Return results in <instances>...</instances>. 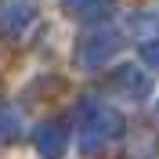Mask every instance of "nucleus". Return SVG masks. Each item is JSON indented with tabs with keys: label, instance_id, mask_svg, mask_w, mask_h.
I'll use <instances>...</instances> for the list:
<instances>
[{
	"label": "nucleus",
	"instance_id": "obj_1",
	"mask_svg": "<svg viewBox=\"0 0 159 159\" xmlns=\"http://www.w3.org/2000/svg\"><path fill=\"white\" fill-rule=\"evenodd\" d=\"M112 51H116V36L101 29V33H94V36H87L80 43V61H83V65H101Z\"/></svg>",
	"mask_w": 159,
	"mask_h": 159
},
{
	"label": "nucleus",
	"instance_id": "obj_4",
	"mask_svg": "<svg viewBox=\"0 0 159 159\" xmlns=\"http://www.w3.org/2000/svg\"><path fill=\"white\" fill-rule=\"evenodd\" d=\"M119 80H123V83H127L130 90H145V87H148V80L141 76V69H134V65H127V69H119Z\"/></svg>",
	"mask_w": 159,
	"mask_h": 159
},
{
	"label": "nucleus",
	"instance_id": "obj_2",
	"mask_svg": "<svg viewBox=\"0 0 159 159\" xmlns=\"http://www.w3.org/2000/svg\"><path fill=\"white\" fill-rule=\"evenodd\" d=\"M29 15H33V7L29 4H7V7H4V29L7 33H15V29H22V25H25V22H29Z\"/></svg>",
	"mask_w": 159,
	"mask_h": 159
},
{
	"label": "nucleus",
	"instance_id": "obj_3",
	"mask_svg": "<svg viewBox=\"0 0 159 159\" xmlns=\"http://www.w3.org/2000/svg\"><path fill=\"white\" fill-rule=\"evenodd\" d=\"M109 11H112V0H90V4H83V18L94 22V18H109Z\"/></svg>",
	"mask_w": 159,
	"mask_h": 159
}]
</instances>
